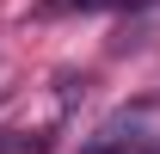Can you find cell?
<instances>
[{"label":"cell","instance_id":"cell-1","mask_svg":"<svg viewBox=\"0 0 160 154\" xmlns=\"http://www.w3.org/2000/svg\"><path fill=\"white\" fill-rule=\"evenodd\" d=\"M154 105H123L80 142V154H160V130H154Z\"/></svg>","mask_w":160,"mask_h":154},{"label":"cell","instance_id":"cell-2","mask_svg":"<svg viewBox=\"0 0 160 154\" xmlns=\"http://www.w3.org/2000/svg\"><path fill=\"white\" fill-rule=\"evenodd\" d=\"M117 6H142V0H43V13H117Z\"/></svg>","mask_w":160,"mask_h":154},{"label":"cell","instance_id":"cell-3","mask_svg":"<svg viewBox=\"0 0 160 154\" xmlns=\"http://www.w3.org/2000/svg\"><path fill=\"white\" fill-rule=\"evenodd\" d=\"M0 154H6V142H0Z\"/></svg>","mask_w":160,"mask_h":154}]
</instances>
